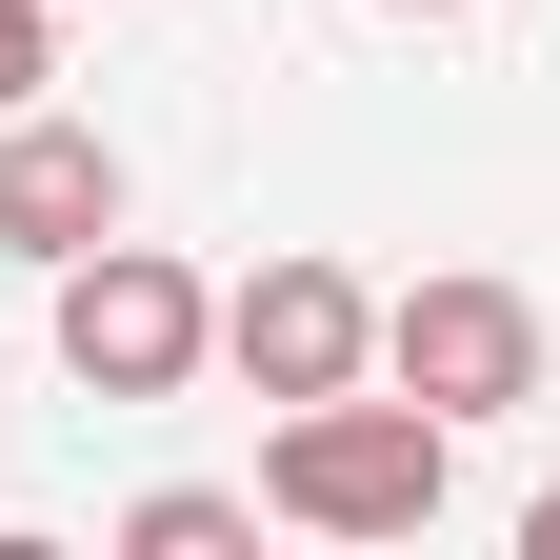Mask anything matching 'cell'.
I'll return each instance as SVG.
<instances>
[{"instance_id":"3","label":"cell","mask_w":560,"mask_h":560,"mask_svg":"<svg viewBox=\"0 0 560 560\" xmlns=\"http://www.w3.org/2000/svg\"><path fill=\"white\" fill-rule=\"evenodd\" d=\"M381 381L420 420H521L540 400V301L521 280H400L381 301Z\"/></svg>"},{"instance_id":"6","label":"cell","mask_w":560,"mask_h":560,"mask_svg":"<svg viewBox=\"0 0 560 560\" xmlns=\"http://www.w3.org/2000/svg\"><path fill=\"white\" fill-rule=\"evenodd\" d=\"M260 501H221V480H161V501H120V560H241Z\"/></svg>"},{"instance_id":"8","label":"cell","mask_w":560,"mask_h":560,"mask_svg":"<svg viewBox=\"0 0 560 560\" xmlns=\"http://www.w3.org/2000/svg\"><path fill=\"white\" fill-rule=\"evenodd\" d=\"M521 540H540V560H560V480H540V501H521Z\"/></svg>"},{"instance_id":"1","label":"cell","mask_w":560,"mask_h":560,"mask_svg":"<svg viewBox=\"0 0 560 560\" xmlns=\"http://www.w3.org/2000/svg\"><path fill=\"white\" fill-rule=\"evenodd\" d=\"M441 480H460V420H420V400H280V441H260V521H301V540H420L441 521Z\"/></svg>"},{"instance_id":"7","label":"cell","mask_w":560,"mask_h":560,"mask_svg":"<svg viewBox=\"0 0 560 560\" xmlns=\"http://www.w3.org/2000/svg\"><path fill=\"white\" fill-rule=\"evenodd\" d=\"M40 81H60V0H0V120H21Z\"/></svg>"},{"instance_id":"2","label":"cell","mask_w":560,"mask_h":560,"mask_svg":"<svg viewBox=\"0 0 560 560\" xmlns=\"http://www.w3.org/2000/svg\"><path fill=\"white\" fill-rule=\"evenodd\" d=\"M40 280H60L40 340H60V381H81V400H180L200 361H221V280L161 260V241H81V260H40Z\"/></svg>"},{"instance_id":"4","label":"cell","mask_w":560,"mask_h":560,"mask_svg":"<svg viewBox=\"0 0 560 560\" xmlns=\"http://www.w3.org/2000/svg\"><path fill=\"white\" fill-rule=\"evenodd\" d=\"M221 361L260 400H340V381H381V301L340 260H260V280H221Z\"/></svg>"},{"instance_id":"9","label":"cell","mask_w":560,"mask_h":560,"mask_svg":"<svg viewBox=\"0 0 560 560\" xmlns=\"http://www.w3.org/2000/svg\"><path fill=\"white\" fill-rule=\"evenodd\" d=\"M400 21H460V0H400Z\"/></svg>"},{"instance_id":"5","label":"cell","mask_w":560,"mask_h":560,"mask_svg":"<svg viewBox=\"0 0 560 560\" xmlns=\"http://www.w3.org/2000/svg\"><path fill=\"white\" fill-rule=\"evenodd\" d=\"M140 221V180H120V140L101 120H0V260H81V241H120Z\"/></svg>"}]
</instances>
